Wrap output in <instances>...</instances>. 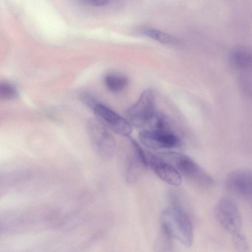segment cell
I'll use <instances>...</instances> for the list:
<instances>
[{
    "instance_id": "6da1fadb",
    "label": "cell",
    "mask_w": 252,
    "mask_h": 252,
    "mask_svg": "<svg viewBox=\"0 0 252 252\" xmlns=\"http://www.w3.org/2000/svg\"><path fill=\"white\" fill-rule=\"evenodd\" d=\"M163 230L186 247H190L193 241V231L190 218L178 202L164 209L160 214Z\"/></svg>"
},
{
    "instance_id": "7a4b0ae2",
    "label": "cell",
    "mask_w": 252,
    "mask_h": 252,
    "mask_svg": "<svg viewBox=\"0 0 252 252\" xmlns=\"http://www.w3.org/2000/svg\"><path fill=\"white\" fill-rule=\"evenodd\" d=\"M158 155L172 165L184 177L194 185L203 188L214 184L212 177L200 165L188 156L175 152H166Z\"/></svg>"
},
{
    "instance_id": "3957f363",
    "label": "cell",
    "mask_w": 252,
    "mask_h": 252,
    "mask_svg": "<svg viewBox=\"0 0 252 252\" xmlns=\"http://www.w3.org/2000/svg\"><path fill=\"white\" fill-rule=\"evenodd\" d=\"M119 163L123 177L127 183L138 181L148 167L146 152L134 139L129 138L128 145L119 153Z\"/></svg>"
},
{
    "instance_id": "277c9868",
    "label": "cell",
    "mask_w": 252,
    "mask_h": 252,
    "mask_svg": "<svg viewBox=\"0 0 252 252\" xmlns=\"http://www.w3.org/2000/svg\"><path fill=\"white\" fill-rule=\"evenodd\" d=\"M87 131L93 150L100 158H111L116 150V143L112 134L97 119H91L87 124Z\"/></svg>"
},
{
    "instance_id": "5b68a950",
    "label": "cell",
    "mask_w": 252,
    "mask_h": 252,
    "mask_svg": "<svg viewBox=\"0 0 252 252\" xmlns=\"http://www.w3.org/2000/svg\"><path fill=\"white\" fill-rule=\"evenodd\" d=\"M156 112L155 93L152 89H147L126 110V119L131 126L141 128L147 126Z\"/></svg>"
},
{
    "instance_id": "8992f818",
    "label": "cell",
    "mask_w": 252,
    "mask_h": 252,
    "mask_svg": "<svg viewBox=\"0 0 252 252\" xmlns=\"http://www.w3.org/2000/svg\"><path fill=\"white\" fill-rule=\"evenodd\" d=\"M214 214L220 224L231 235L241 232V214L232 199L223 197L220 199L215 206Z\"/></svg>"
},
{
    "instance_id": "52a82bcc",
    "label": "cell",
    "mask_w": 252,
    "mask_h": 252,
    "mask_svg": "<svg viewBox=\"0 0 252 252\" xmlns=\"http://www.w3.org/2000/svg\"><path fill=\"white\" fill-rule=\"evenodd\" d=\"M91 108L97 119L114 132L124 136L131 133L132 126L126 119L106 105L96 101Z\"/></svg>"
},
{
    "instance_id": "ba28073f",
    "label": "cell",
    "mask_w": 252,
    "mask_h": 252,
    "mask_svg": "<svg viewBox=\"0 0 252 252\" xmlns=\"http://www.w3.org/2000/svg\"><path fill=\"white\" fill-rule=\"evenodd\" d=\"M139 138L144 146L156 150L175 148L182 144L180 137L172 131L144 128L139 133Z\"/></svg>"
},
{
    "instance_id": "9c48e42d",
    "label": "cell",
    "mask_w": 252,
    "mask_h": 252,
    "mask_svg": "<svg viewBox=\"0 0 252 252\" xmlns=\"http://www.w3.org/2000/svg\"><path fill=\"white\" fill-rule=\"evenodd\" d=\"M224 185L230 192L248 201L252 197V171L248 169L232 171L226 177Z\"/></svg>"
},
{
    "instance_id": "30bf717a",
    "label": "cell",
    "mask_w": 252,
    "mask_h": 252,
    "mask_svg": "<svg viewBox=\"0 0 252 252\" xmlns=\"http://www.w3.org/2000/svg\"><path fill=\"white\" fill-rule=\"evenodd\" d=\"M146 154L148 165L161 179L174 186L181 185L182 176L172 165L158 155Z\"/></svg>"
},
{
    "instance_id": "8fae6325",
    "label": "cell",
    "mask_w": 252,
    "mask_h": 252,
    "mask_svg": "<svg viewBox=\"0 0 252 252\" xmlns=\"http://www.w3.org/2000/svg\"><path fill=\"white\" fill-rule=\"evenodd\" d=\"M229 60L232 66L242 71H252V51L242 47L233 49Z\"/></svg>"
},
{
    "instance_id": "7c38bea8",
    "label": "cell",
    "mask_w": 252,
    "mask_h": 252,
    "mask_svg": "<svg viewBox=\"0 0 252 252\" xmlns=\"http://www.w3.org/2000/svg\"><path fill=\"white\" fill-rule=\"evenodd\" d=\"M140 32L143 35L162 44L176 45L180 43V40L176 37L153 28H143Z\"/></svg>"
},
{
    "instance_id": "4fadbf2b",
    "label": "cell",
    "mask_w": 252,
    "mask_h": 252,
    "mask_svg": "<svg viewBox=\"0 0 252 252\" xmlns=\"http://www.w3.org/2000/svg\"><path fill=\"white\" fill-rule=\"evenodd\" d=\"M103 81L105 87L113 93L122 91L126 88L128 83L126 77L116 73L107 74L105 76Z\"/></svg>"
},
{
    "instance_id": "5bb4252c",
    "label": "cell",
    "mask_w": 252,
    "mask_h": 252,
    "mask_svg": "<svg viewBox=\"0 0 252 252\" xmlns=\"http://www.w3.org/2000/svg\"><path fill=\"white\" fill-rule=\"evenodd\" d=\"M148 129L158 131H172L166 117L162 113L156 112L148 125Z\"/></svg>"
},
{
    "instance_id": "9a60e30c",
    "label": "cell",
    "mask_w": 252,
    "mask_h": 252,
    "mask_svg": "<svg viewBox=\"0 0 252 252\" xmlns=\"http://www.w3.org/2000/svg\"><path fill=\"white\" fill-rule=\"evenodd\" d=\"M17 95L15 87L11 84L3 82L0 84V97L1 99L10 100Z\"/></svg>"
},
{
    "instance_id": "2e32d148",
    "label": "cell",
    "mask_w": 252,
    "mask_h": 252,
    "mask_svg": "<svg viewBox=\"0 0 252 252\" xmlns=\"http://www.w3.org/2000/svg\"><path fill=\"white\" fill-rule=\"evenodd\" d=\"M238 85L243 94L250 100H252V79L246 75L240 77Z\"/></svg>"
},
{
    "instance_id": "e0dca14e",
    "label": "cell",
    "mask_w": 252,
    "mask_h": 252,
    "mask_svg": "<svg viewBox=\"0 0 252 252\" xmlns=\"http://www.w3.org/2000/svg\"><path fill=\"white\" fill-rule=\"evenodd\" d=\"M232 241L236 251L247 252L249 249V243L246 237L241 232L232 235Z\"/></svg>"
},
{
    "instance_id": "ac0fdd59",
    "label": "cell",
    "mask_w": 252,
    "mask_h": 252,
    "mask_svg": "<svg viewBox=\"0 0 252 252\" xmlns=\"http://www.w3.org/2000/svg\"><path fill=\"white\" fill-rule=\"evenodd\" d=\"M86 3L93 6H103L108 3L109 0H82Z\"/></svg>"
},
{
    "instance_id": "d6986e66",
    "label": "cell",
    "mask_w": 252,
    "mask_h": 252,
    "mask_svg": "<svg viewBox=\"0 0 252 252\" xmlns=\"http://www.w3.org/2000/svg\"><path fill=\"white\" fill-rule=\"evenodd\" d=\"M249 203L250 204L251 208L252 209V199L249 202Z\"/></svg>"
}]
</instances>
